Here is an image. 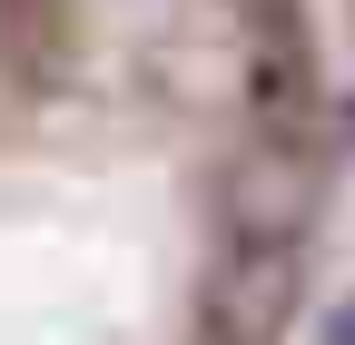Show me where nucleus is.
<instances>
[{"label":"nucleus","instance_id":"1","mask_svg":"<svg viewBox=\"0 0 355 345\" xmlns=\"http://www.w3.org/2000/svg\"><path fill=\"white\" fill-rule=\"evenodd\" d=\"M316 207H326V168L306 148H247L217 178V218H227L237 247H306Z\"/></svg>","mask_w":355,"mask_h":345},{"label":"nucleus","instance_id":"3","mask_svg":"<svg viewBox=\"0 0 355 345\" xmlns=\"http://www.w3.org/2000/svg\"><path fill=\"white\" fill-rule=\"evenodd\" d=\"M316 345H355V296H336V306H326V326H316Z\"/></svg>","mask_w":355,"mask_h":345},{"label":"nucleus","instance_id":"2","mask_svg":"<svg viewBox=\"0 0 355 345\" xmlns=\"http://www.w3.org/2000/svg\"><path fill=\"white\" fill-rule=\"evenodd\" d=\"M296 247H237L227 267L207 276V326L217 345H277L286 316H296Z\"/></svg>","mask_w":355,"mask_h":345}]
</instances>
